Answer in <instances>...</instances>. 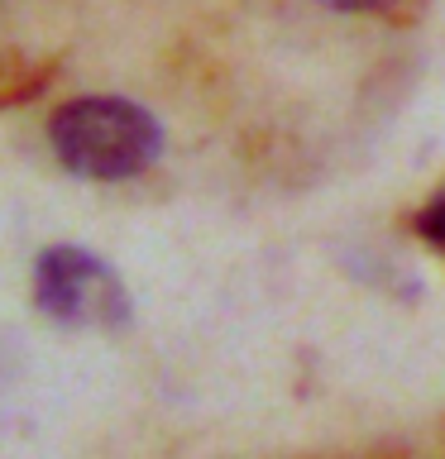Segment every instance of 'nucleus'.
<instances>
[{"label": "nucleus", "mask_w": 445, "mask_h": 459, "mask_svg": "<svg viewBox=\"0 0 445 459\" xmlns=\"http://www.w3.org/2000/svg\"><path fill=\"white\" fill-rule=\"evenodd\" d=\"M48 149L72 178L129 182L163 153V129L144 106L125 96H77L53 110Z\"/></svg>", "instance_id": "nucleus-1"}, {"label": "nucleus", "mask_w": 445, "mask_h": 459, "mask_svg": "<svg viewBox=\"0 0 445 459\" xmlns=\"http://www.w3.org/2000/svg\"><path fill=\"white\" fill-rule=\"evenodd\" d=\"M34 301L48 321L72 330H120L129 321L120 273L82 244H48L34 258Z\"/></svg>", "instance_id": "nucleus-2"}, {"label": "nucleus", "mask_w": 445, "mask_h": 459, "mask_svg": "<svg viewBox=\"0 0 445 459\" xmlns=\"http://www.w3.org/2000/svg\"><path fill=\"white\" fill-rule=\"evenodd\" d=\"M412 230L431 244V249H441V254H445V186H441V192H431V201H426L422 211H416Z\"/></svg>", "instance_id": "nucleus-3"}, {"label": "nucleus", "mask_w": 445, "mask_h": 459, "mask_svg": "<svg viewBox=\"0 0 445 459\" xmlns=\"http://www.w3.org/2000/svg\"><path fill=\"white\" fill-rule=\"evenodd\" d=\"M326 10H388L393 0H321Z\"/></svg>", "instance_id": "nucleus-4"}]
</instances>
